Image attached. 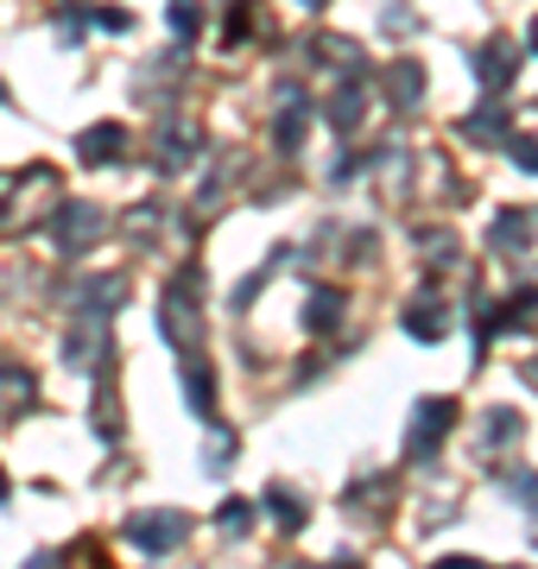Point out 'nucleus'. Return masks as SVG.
<instances>
[{"mask_svg": "<svg viewBox=\"0 0 538 569\" xmlns=\"http://www.w3.org/2000/svg\"><path fill=\"white\" fill-rule=\"evenodd\" d=\"M89 20L102 26V32H127V26H133V20H127V7H96Z\"/></svg>", "mask_w": 538, "mask_h": 569, "instance_id": "25", "label": "nucleus"}, {"mask_svg": "<svg viewBox=\"0 0 538 569\" xmlns=\"http://www.w3.org/2000/svg\"><path fill=\"white\" fill-rule=\"evenodd\" d=\"M197 152H203L197 121H166V127H159V171H185Z\"/></svg>", "mask_w": 538, "mask_h": 569, "instance_id": "6", "label": "nucleus"}, {"mask_svg": "<svg viewBox=\"0 0 538 569\" xmlns=\"http://www.w3.org/2000/svg\"><path fill=\"white\" fill-rule=\"evenodd\" d=\"M58 197V171L51 164H26L13 190H0V228H32L44 222V203Z\"/></svg>", "mask_w": 538, "mask_h": 569, "instance_id": "2", "label": "nucleus"}, {"mask_svg": "<svg viewBox=\"0 0 538 569\" xmlns=\"http://www.w3.org/2000/svg\"><path fill=\"white\" fill-rule=\"evenodd\" d=\"M532 51H538V20H532Z\"/></svg>", "mask_w": 538, "mask_h": 569, "instance_id": "30", "label": "nucleus"}, {"mask_svg": "<svg viewBox=\"0 0 538 569\" xmlns=\"http://www.w3.org/2000/svg\"><path fill=\"white\" fill-rule=\"evenodd\" d=\"M305 7H330V0H305Z\"/></svg>", "mask_w": 538, "mask_h": 569, "instance_id": "31", "label": "nucleus"}, {"mask_svg": "<svg viewBox=\"0 0 538 569\" xmlns=\"http://www.w3.org/2000/svg\"><path fill=\"white\" fill-rule=\"evenodd\" d=\"M342 310H349V298L323 284V291H311V305H305V329H311V336H330V329L342 323Z\"/></svg>", "mask_w": 538, "mask_h": 569, "instance_id": "13", "label": "nucleus"}, {"mask_svg": "<svg viewBox=\"0 0 538 569\" xmlns=\"http://www.w3.org/2000/svg\"><path fill=\"white\" fill-rule=\"evenodd\" d=\"M305 121H311V102H305L298 89H286V108H279V127H272V146H279V152H298V146H305Z\"/></svg>", "mask_w": 538, "mask_h": 569, "instance_id": "11", "label": "nucleus"}, {"mask_svg": "<svg viewBox=\"0 0 538 569\" xmlns=\"http://www.w3.org/2000/svg\"><path fill=\"white\" fill-rule=\"evenodd\" d=\"M431 569H488V563H476V557H437Z\"/></svg>", "mask_w": 538, "mask_h": 569, "instance_id": "27", "label": "nucleus"}, {"mask_svg": "<svg viewBox=\"0 0 538 569\" xmlns=\"http://www.w3.org/2000/svg\"><path fill=\"white\" fill-rule=\"evenodd\" d=\"M197 26H203V7L197 0H171V32L178 39H197Z\"/></svg>", "mask_w": 538, "mask_h": 569, "instance_id": "23", "label": "nucleus"}, {"mask_svg": "<svg viewBox=\"0 0 538 569\" xmlns=\"http://www.w3.org/2000/svg\"><path fill=\"white\" fill-rule=\"evenodd\" d=\"M127 538L146 550V557H171V550L190 538V519L185 512H171V507H159V512H133L127 519Z\"/></svg>", "mask_w": 538, "mask_h": 569, "instance_id": "3", "label": "nucleus"}, {"mask_svg": "<svg viewBox=\"0 0 538 569\" xmlns=\"http://www.w3.org/2000/svg\"><path fill=\"white\" fill-rule=\"evenodd\" d=\"M425 253H431V260H450V266H456V234H425Z\"/></svg>", "mask_w": 538, "mask_h": 569, "instance_id": "26", "label": "nucleus"}, {"mask_svg": "<svg viewBox=\"0 0 538 569\" xmlns=\"http://www.w3.org/2000/svg\"><path fill=\"white\" fill-rule=\"evenodd\" d=\"M526 380H532V387H538V361H532V367H526Z\"/></svg>", "mask_w": 538, "mask_h": 569, "instance_id": "28", "label": "nucleus"}, {"mask_svg": "<svg viewBox=\"0 0 538 569\" xmlns=\"http://www.w3.org/2000/svg\"><path fill=\"white\" fill-rule=\"evenodd\" d=\"M387 96H393V108H418L425 102V70H418L412 58H399L393 70H387Z\"/></svg>", "mask_w": 538, "mask_h": 569, "instance_id": "14", "label": "nucleus"}, {"mask_svg": "<svg viewBox=\"0 0 538 569\" xmlns=\"http://www.w3.org/2000/svg\"><path fill=\"white\" fill-rule=\"evenodd\" d=\"M39 399V380L26 367H0V411H26Z\"/></svg>", "mask_w": 538, "mask_h": 569, "instance_id": "15", "label": "nucleus"}, {"mask_svg": "<svg viewBox=\"0 0 538 569\" xmlns=\"http://www.w3.org/2000/svg\"><path fill=\"white\" fill-rule=\"evenodd\" d=\"M500 146H507V159H514L519 171H532V178H538V140H532V133H507Z\"/></svg>", "mask_w": 538, "mask_h": 569, "instance_id": "22", "label": "nucleus"}, {"mask_svg": "<svg viewBox=\"0 0 538 569\" xmlns=\"http://www.w3.org/2000/svg\"><path fill=\"white\" fill-rule=\"evenodd\" d=\"M267 512L279 519V531H305V500H298L291 488H279V481L267 488Z\"/></svg>", "mask_w": 538, "mask_h": 569, "instance_id": "17", "label": "nucleus"}, {"mask_svg": "<svg viewBox=\"0 0 538 569\" xmlns=\"http://www.w3.org/2000/svg\"><path fill=\"white\" fill-rule=\"evenodd\" d=\"M96 241H102V209L96 203H58V216H51V247H58V253H89Z\"/></svg>", "mask_w": 538, "mask_h": 569, "instance_id": "5", "label": "nucleus"}, {"mask_svg": "<svg viewBox=\"0 0 538 569\" xmlns=\"http://www.w3.org/2000/svg\"><path fill=\"white\" fill-rule=\"evenodd\" d=\"M253 32V7L248 0H235V7H228V26H222V44H241Z\"/></svg>", "mask_w": 538, "mask_h": 569, "instance_id": "24", "label": "nucleus"}, {"mask_svg": "<svg viewBox=\"0 0 538 569\" xmlns=\"http://www.w3.org/2000/svg\"><path fill=\"white\" fill-rule=\"evenodd\" d=\"M444 329H450V310L437 305V291H425V298L406 310V336H412V342H437Z\"/></svg>", "mask_w": 538, "mask_h": 569, "instance_id": "12", "label": "nucleus"}, {"mask_svg": "<svg viewBox=\"0 0 538 569\" xmlns=\"http://www.w3.org/2000/svg\"><path fill=\"white\" fill-rule=\"evenodd\" d=\"M500 488L514 493L519 507H532V512H538V475H532V468H514V475H500Z\"/></svg>", "mask_w": 538, "mask_h": 569, "instance_id": "21", "label": "nucleus"}, {"mask_svg": "<svg viewBox=\"0 0 538 569\" xmlns=\"http://www.w3.org/2000/svg\"><path fill=\"white\" fill-rule=\"evenodd\" d=\"M7 493H13V488H7V475H0V500H7Z\"/></svg>", "mask_w": 538, "mask_h": 569, "instance_id": "29", "label": "nucleus"}, {"mask_svg": "<svg viewBox=\"0 0 538 569\" xmlns=\"http://www.w3.org/2000/svg\"><path fill=\"white\" fill-rule=\"evenodd\" d=\"M514 63H519V51L507 39H488L476 51V77H481V89H507L514 82Z\"/></svg>", "mask_w": 538, "mask_h": 569, "instance_id": "8", "label": "nucleus"}, {"mask_svg": "<svg viewBox=\"0 0 538 569\" xmlns=\"http://www.w3.org/2000/svg\"><path fill=\"white\" fill-rule=\"evenodd\" d=\"M127 152V127L121 121H96L89 133H77V159L83 164H114Z\"/></svg>", "mask_w": 538, "mask_h": 569, "instance_id": "7", "label": "nucleus"}, {"mask_svg": "<svg viewBox=\"0 0 538 569\" xmlns=\"http://www.w3.org/2000/svg\"><path fill=\"white\" fill-rule=\"evenodd\" d=\"M450 425H456V399H418V406H412V437H406V456H412V462H431L437 443L450 437Z\"/></svg>", "mask_w": 538, "mask_h": 569, "instance_id": "4", "label": "nucleus"}, {"mask_svg": "<svg viewBox=\"0 0 538 569\" xmlns=\"http://www.w3.org/2000/svg\"><path fill=\"white\" fill-rule=\"evenodd\" d=\"M311 51H317V58H323V63H342L349 77H355V70H361V44H355V39H342V32H323V39H317Z\"/></svg>", "mask_w": 538, "mask_h": 569, "instance_id": "19", "label": "nucleus"}, {"mask_svg": "<svg viewBox=\"0 0 538 569\" xmlns=\"http://www.w3.org/2000/svg\"><path fill=\"white\" fill-rule=\"evenodd\" d=\"M361 114H368V89H361V77H349L330 96V127L336 133H361Z\"/></svg>", "mask_w": 538, "mask_h": 569, "instance_id": "9", "label": "nucleus"}, {"mask_svg": "<svg viewBox=\"0 0 538 569\" xmlns=\"http://www.w3.org/2000/svg\"><path fill=\"white\" fill-rule=\"evenodd\" d=\"M532 234H538V222L526 216V209H500L495 228H488V241H495L500 253H526V247H532Z\"/></svg>", "mask_w": 538, "mask_h": 569, "instance_id": "10", "label": "nucleus"}, {"mask_svg": "<svg viewBox=\"0 0 538 569\" xmlns=\"http://www.w3.org/2000/svg\"><path fill=\"white\" fill-rule=\"evenodd\" d=\"M342 569H361V563H342Z\"/></svg>", "mask_w": 538, "mask_h": 569, "instance_id": "33", "label": "nucleus"}, {"mask_svg": "<svg viewBox=\"0 0 538 569\" xmlns=\"http://www.w3.org/2000/svg\"><path fill=\"white\" fill-rule=\"evenodd\" d=\"M0 102H7V82H0Z\"/></svg>", "mask_w": 538, "mask_h": 569, "instance_id": "32", "label": "nucleus"}, {"mask_svg": "<svg viewBox=\"0 0 538 569\" xmlns=\"http://www.w3.org/2000/svg\"><path fill=\"white\" fill-rule=\"evenodd\" d=\"M481 425H488V430H481V443H488V449L519 443V411H514V406H495L488 418H481Z\"/></svg>", "mask_w": 538, "mask_h": 569, "instance_id": "20", "label": "nucleus"}, {"mask_svg": "<svg viewBox=\"0 0 538 569\" xmlns=\"http://www.w3.org/2000/svg\"><path fill=\"white\" fill-rule=\"evenodd\" d=\"M185 399L197 406V418H216V380H209V367H203V361H190V367H185Z\"/></svg>", "mask_w": 538, "mask_h": 569, "instance_id": "16", "label": "nucleus"}, {"mask_svg": "<svg viewBox=\"0 0 538 569\" xmlns=\"http://www.w3.org/2000/svg\"><path fill=\"white\" fill-rule=\"evenodd\" d=\"M253 519H260V507H253V500H241V493L216 507V526H222V538H241V531H253Z\"/></svg>", "mask_w": 538, "mask_h": 569, "instance_id": "18", "label": "nucleus"}, {"mask_svg": "<svg viewBox=\"0 0 538 569\" xmlns=\"http://www.w3.org/2000/svg\"><path fill=\"white\" fill-rule=\"evenodd\" d=\"M197 298H203V272L185 266V272L166 284V298H159V329H166L171 348H190L197 336H203V323H197Z\"/></svg>", "mask_w": 538, "mask_h": 569, "instance_id": "1", "label": "nucleus"}]
</instances>
